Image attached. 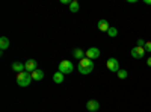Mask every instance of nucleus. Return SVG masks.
<instances>
[{"instance_id":"nucleus-1","label":"nucleus","mask_w":151,"mask_h":112,"mask_svg":"<svg viewBox=\"0 0 151 112\" xmlns=\"http://www.w3.org/2000/svg\"><path fill=\"white\" fill-rule=\"evenodd\" d=\"M77 70H79V73L85 74V76H86V74H91V73L94 71V61L88 59V58H85V59L79 61Z\"/></svg>"},{"instance_id":"nucleus-2","label":"nucleus","mask_w":151,"mask_h":112,"mask_svg":"<svg viewBox=\"0 0 151 112\" xmlns=\"http://www.w3.org/2000/svg\"><path fill=\"white\" fill-rule=\"evenodd\" d=\"M32 74L27 73V71H23V73H18L17 74V83L18 86H21V88H26V86H29L32 83Z\"/></svg>"},{"instance_id":"nucleus-3","label":"nucleus","mask_w":151,"mask_h":112,"mask_svg":"<svg viewBox=\"0 0 151 112\" xmlns=\"http://www.w3.org/2000/svg\"><path fill=\"white\" fill-rule=\"evenodd\" d=\"M73 70H74V65H73V62H71V61L64 59V61H60V62H59L58 71H60L62 74H70V73H73Z\"/></svg>"},{"instance_id":"nucleus-4","label":"nucleus","mask_w":151,"mask_h":112,"mask_svg":"<svg viewBox=\"0 0 151 112\" xmlns=\"http://www.w3.org/2000/svg\"><path fill=\"white\" fill-rule=\"evenodd\" d=\"M106 67H107V70L112 71V73H118V71L121 70V68H119V62H118L116 58H109L107 62H106Z\"/></svg>"},{"instance_id":"nucleus-5","label":"nucleus","mask_w":151,"mask_h":112,"mask_svg":"<svg viewBox=\"0 0 151 112\" xmlns=\"http://www.w3.org/2000/svg\"><path fill=\"white\" fill-rule=\"evenodd\" d=\"M145 48L144 47H133L132 50H130V55H132V58H134V59H142L144 56H145Z\"/></svg>"},{"instance_id":"nucleus-6","label":"nucleus","mask_w":151,"mask_h":112,"mask_svg":"<svg viewBox=\"0 0 151 112\" xmlns=\"http://www.w3.org/2000/svg\"><path fill=\"white\" fill-rule=\"evenodd\" d=\"M100 55H101V52H100V48H97V47H89L86 50V58L91 59V61H95L97 58H100Z\"/></svg>"},{"instance_id":"nucleus-7","label":"nucleus","mask_w":151,"mask_h":112,"mask_svg":"<svg viewBox=\"0 0 151 112\" xmlns=\"http://www.w3.org/2000/svg\"><path fill=\"white\" fill-rule=\"evenodd\" d=\"M24 67H26L27 73H33L35 70H38V62L35 59H27L26 62H24Z\"/></svg>"},{"instance_id":"nucleus-8","label":"nucleus","mask_w":151,"mask_h":112,"mask_svg":"<svg viewBox=\"0 0 151 112\" xmlns=\"http://www.w3.org/2000/svg\"><path fill=\"white\" fill-rule=\"evenodd\" d=\"M86 109L89 111V112H97L98 109H100V103L97 102V100H88V103H86Z\"/></svg>"},{"instance_id":"nucleus-9","label":"nucleus","mask_w":151,"mask_h":112,"mask_svg":"<svg viewBox=\"0 0 151 112\" xmlns=\"http://www.w3.org/2000/svg\"><path fill=\"white\" fill-rule=\"evenodd\" d=\"M73 58H74V59L82 61V59H85V58H86V52H85V50H82V48H79V47H76L74 50H73Z\"/></svg>"},{"instance_id":"nucleus-10","label":"nucleus","mask_w":151,"mask_h":112,"mask_svg":"<svg viewBox=\"0 0 151 112\" xmlns=\"http://www.w3.org/2000/svg\"><path fill=\"white\" fill-rule=\"evenodd\" d=\"M11 68L14 70L17 74H18V73H23V71H26V67H24V64H23V62H12Z\"/></svg>"},{"instance_id":"nucleus-11","label":"nucleus","mask_w":151,"mask_h":112,"mask_svg":"<svg viewBox=\"0 0 151 112\" xmlns=\"http://www.w3.org/2000/svg\"><path fill=\"white\" fill-rule=\"evenodd\" d=\"M97 26H98V29L101 30V32H106V33H107V30L110 29V24H109L107 20H100V21L97 23Z\"/></svg>"},{"instance_id":"nucleus-12","label":"nucleus","mask_w":151,"mask_h":112,"mask_svg":"<svg viewBox=\"0 0 151 112\" xmlns=\"http://www.w3.org/2000/svg\"><path fill=\"white\" fill-rule=\"evenodd\" d=\"M6 48H9V38L8 36H0V50H2V53Z\"/></svg>"},{"instance_id":"nucleus-13","label":"nucleus","mask_w":151,"mask_h":112,"mask_svg":"<svg viewBox=\"0 0 151 112\" xmlns=\"http://www.w3.org/2000/svg\"><path fill=\"white\" fill-rule=\"evenodd\" d=\"M30 74H32V79H33V80H42V79H44V71L40 70V68L35 70V71L30 73Z\"/></svg>"},{"instance_id":"nucleus-14","label":"nucleus","mask_w":151,"mask_h":112,"mask_svg":"<svg viewBox=\"0 0 151 112\" xmlns=\"http://www.w3.org/2000/svg\"><path fill=\"white\" fill-rule=\"evenodd\" d=\"M64 77H65V74H62L60 71L53 73V82L55 83H62V82H64Z\"/></svg>"},{"instance_id":"nucleus-15","label":"nucleus","mask_w":151,"mask_h":112,"mask_svg":"<svg viewBox=\"0 0 151 112\" xmlns=\"http://www.w3.org/2000/svg\"><path fill=\"white\" fill-rule=\"evenodd\" d=\"M80 9V5L77 0H71V3H70V12H79Z\"/></svg>"},{"instance_id":"nucleus-16","label":"nucleus","mask_w":151,"mask_h":112,"mask_svg":"<svg viewBox=\"0 0 151 112\" xmlns=\"http://www.w3.org/2000/svg\"><path fill=\"white\" fill-rule=\"evenodd\" d=\"M116 74H118V79L124 80V79H127V76H129V71H127V70H124V68H121Z\"/></svg>"},{"instance_id":"nucleus-17","label":"nucleus","mask_w":151,"mask_h":112,"mask_svg":"<svg viewBox=\"0 0 151 112\" xmlns=\"http://www.w3.org/2000/svg\"><path fill=\"white\" fill-rule=\"evenodd\" d=\"M107 35L110 36V38H115V36L118 35V29H116V27H112V26H110V29L107 30Z\"/></svg>"},{"instance_id":"nucleus-18","label":"nucleus","mask_w":151,"mask_h":112,"mask_svg":"<svg viewBox=\"0 0 151 112\" xmlns=\"http://www.w3.org/2000/svg\"><path fill=\"white\" fill-rule=\"evenodd\" d=\"M145 44H147V41L144 38H139V40H137V43H136L137 47H145Z\"/></svg>"},{"instance_id":"nucleus-19","label":"nucleus","mask_w":151,"mask_h":112,"mask_svg":"<svg viewBox=\"0 0 151 112\" xmlns=\"http://www.w3.org/2000/svg\"><path fill=\"white\" fill-rule=\"evenodd\" d=\"M145 52H148V53H151V41H147V44H145Z\"/></svg>"},{"instance_id":"nucleus-20","label":"nucleus","mask_w":151,"mask_h":112,"mask_svg":"<svg viewBox=\"0 0 151 112\" xmlns=\"http://www.w3.org/2000/svg\"><path fill=\"white\" fill-rule=\"evenodd\" d=\"M60 2H62V3H64V5H70V3H71V2H70V0H60Z\"/></svg>"},{"instance_id":"nucleus-21","label":"nucleus","mask_w":151,"mask_h":112,"mask_svg":"<svg viewBox=\"0 0 151 112\" xmlns=\"http://www.w3.org/2000/svg\"><path fill=\"white\" fill-rule=\"evenodd\" d=\"M147 65H148V67H151V56L147 59Z\"/></svg>"},{"instance_id":"nucleus-22","label":"nucleus","mask_w":151,"mask_h":112,"mask_svg":"<svg viewBox=\"0 0 151 112\" xmlns=\"http://www.w3.org/2000/svg\"><path fill=\"white\" fill-rule=\"evenodd\" d=\"M144 3L145 5H151V0H144Z\"/></svg>"}]
</instances>
